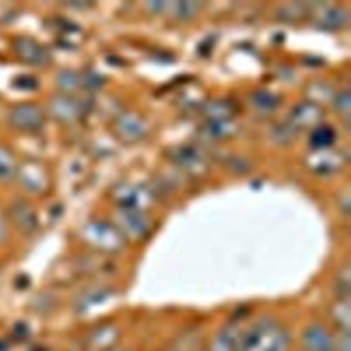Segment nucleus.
Segmentation results:
<instances>
[{
  "instance_id": "obj_1",
  "label": "nucleus",
  "mask_w": 351,
  "mask_h": 351,
  "mask_svg": "<svg viewBox=\"0 0 351 351\" xmlns=\"http://www.w3.org/2000/svg\"><path fill=\"white\" fill-rule=\"evenodd\" d=\"M288 332L273 318H261L241 333L237 351H287Z\"/></svg>"
},
{
  "instance_id": "obj_2",
  "label": "nucleus",
  "mask_w": 351,
  "mask_h": 351,
  "mask_svg": "<svg viewBox=\"0 0 351 351\" xmlns=\"http://www.w3.org/2000/svg\"><path fill=\"white\" fill-rule=\"evenodd\" d=\"M84 240L99 252L114 254L125 247V237L115 225L104 221H90L82 228Z\"/></svg>"
},
{
  "instance_id": "obj_3",
  "label": "nucleus",
  "mask_w": 351,
  "mask_h": 351,
  "mask_svg": "<svg viewBox=\"0 0 351 351\" xmlns=\"http://www.w3.org/2000/svg\"><path fill=\"white\" fill-rule=\"evenodd\" d=\"M111 195L119 208L145 211L154 202V193L147 186L133 182H121L112 189Z\"/></svg>"
},
{
  "instance_id": "obj_4",
  "label": "nucleus",
  "mask_w": 351,
  "mask_h": 351,
  "mask_svg": "<svg viewBox=\"0 0 351 351\" xmlns=\"http://www.w3.org/2000/svg\"><path fill=\"white\" fill-rule=\"evenodd\" d=\"M115 226L126 239L140 240L144 239L151 229V219L145 211L119 208L115 213Z\"/></svg>"
},
{
  "instance_id": "obj_5",
  "label": "nucleus",
  "mask_w": 351,
  "mask_h": 351,
  "mask_svg": "<svg viewBox=\"0 0 351 351\" xmlns=\"http://www.w3.org/2000/svg\"><path fill=\"white\" fill-rule=\"evenodd\" d=\"M170 156L176 166L191 176H203L208 170L206 155L193 145H178Z\"/></svg>"
},
{
  "instance_id": "obj_6",
  "label": "nucleus",
  "mask_w": 351,
  "mask_h": 351,
  "mask_svg": "<svg viewBox=\"0 0 351 351\" xmlns=\"http://www.w3.org/2000/svg\"><path fill=\"white\" fill-rule=\"evenodd\" d=\"M8 122L19 130L34 132L44 125V112L32 103L16 104L8 112Z\"/></svg>"
},
{
  "instance_id": "obj_7",
  "label": "nucleus",
  "mask_w": 351,
  "mask_h": 351,
  "mask_svg": "<svg viewBox=\"0 0 351 351\" xmlns=\"http://www.w3.org/2000/svg\"><path fill=\"white\" fill-rule=\"evenodd\" d=\"M114 130L119 140L125 143H137L148 133V125L137 112L126 111L115 121Z\"/></svg>"
},
{
  "instance_id": "obj_8",
  "label": "nucleus",
  "mask_w": 351,
  "mask_h": 351,
  "mask_svg": "<svg viewBox=\"0 0 351 351\" xmlns=\"http://www.w3.org/2000/svg\"><path fill=\"white\" fill-rule=\"evenodd\" d=\"M14 48L16 56L32 66H45L51 59L49 52L32 37H16L14 41Z\"/></svg>"
},
{
  "instance_id": "obj_9",
  "label": "nucleus",
  "mask_w": 351,
  "mask_h": 351,
  "mask_svg": "<svg viewBox=\"0 0 351 351\" xmlns=\"http://www.w3.org/2000/svg\"><path fill=\"white\" fill-rule=\"evenodd\" d=\"M307 166L319 174H328L339 170L346 159L344 155L337 151L329 148H321V149H314L310 152V155L306 158Z\"/></svg>"
},
{
  "instance_id": "obj_10",
  "label": "nucleus",
  "mask_w": 351,
  "mask_h": 351,
  "mask_svg": "<svg viewBox=\"0 0 351 351\" xmlns=\"http://www.w3.org/2000/svg\"><path fill=\"white\" fill-rule=\"evenodd\" d=\"M311 12L315 14V22L322 29H341L350 22V12L343 5L321 3L315 10L311 8Z\"/></svg>"
},
{
  "instance_id": "obj_11",
  "label": "nucleus",
  "mask_w": 351,
  "mask_h": 351,
  "mask_svg": "<svg viewBox=\"0 0 351 351\" xmlns=\"http://www.w3.org/2000/svg\"><path fill=\"white\" fill-rule=\"evenodd\" d=\"M48 111L56 121L63 123H71L80 119L82 114V107L75 99L67 95H56L49 99Z\"/></svg>"
},
{
  "instance_id": "obj_12",
  "label": "nucleus",
  "mask_w": 351,
  "mask_h": 351,
  "mask_svg": "<svg viewBox=\"0 0 351 351\" xmlns=\"http://www.w3.org/2000/svg\"><path fill=\"white\" fill-rule=\"evenodd\" d=\"M324 112L315 101H302L291 112V126L295 129H314L321 123Z\"/></svg>"
},
{
  "instance_id": "obj_13",
  "label": "nucleus",
  "mask_w": 351,
  "mask_h": 351,
  "mask_svg": "<svg viewBox=\"0 0 351 351\" xmlns=\"http://www.w3.org/2000/svg\"><path fill=\"white\" fill-rule=\"evenodd\" d=\"M203 3L192 1V0H182V1H154L149 4V8L155 12L166 11L176 19L188 21L199 14L202 10Z\"/></svg>"
},
{
  "instance_id": "obj_14",
  "label": "nucleus",
  "mask_w": 351,
  "mask_h": 351,
  "mask_svg": "<svg viewBox=\"0 0 351 351\" xmlns=\"http://www.w3.org/2000/svg\"><path fill=\"white\" fill-rule=\"evenodd\" d=\"M16 176L19 177L21 184L32 192H41L48 185V174L37 162H27L22 165L16 170Z\"/></svg>"
},
{
  "instance_id": "obj_15",
  "label": "nucleus",
  "mask_w": 351,
  "mask_h": 351,
  "mask_svg": "<svg viewBox=\"0 0 351 351\" xmlns=\"http://www.w3.org/2000/svg\"><path fill=\"white\" fill-rule=\"evenodd\" d=\"M302 344L306 351H335L336 348L335 339L321 325L308 326L303 332Z\"/></svg>"
},
{
  "instance_id": "obj_16",
  "label": "nucleus",
  "mask_w": 351,
  "mask_h": 351,
  "mask_svg": "<svg viewBox=\"0 0 351 351\" xmlns=\"http://www.w3.org/2000/svg\"><path fill=\"white\" fill-rule=\"evenodd\" d=\"M243 330L234 322L222 328L214 340L210 343L207 351H237Z\"/></svg>"
},
{
  "instance_id": "obj_17",
  "label": "nucleus",
  "mask_w": 351,
  "mask_h": 351,
  "mask_svg": "<svg viewBox=\"0 0 351 351\" xmlns=\"http://www.w3.org/2000/svg\"><path fill=\"white\" fill-rule=\"evenodd\" d=\"M11 218L14 221V223L23 232H33L37 226V217L36 213L33 210V207L30 206V203H27L26 200H15L11 206Z\"/></svg>"
},
{
  "instance_id": "obj_18",
  "label": "nucleus",
  "mask_w": 351,
  "mask_h": 351,
  "mask_svg": "<svg viewBox=\"0 0 351 351\" xmlns=\"http://www.w3.org/2000/svg\"><path fill=\"white\" fill-rule=\"evenodd\" d=\"M119 330L112 325H101L93 329L86 337V344L95 351H106L117 343Z\"/></svg>"
},
{
  "instance_id": "obj_19",
  "label": "nucleus",
  "mask_w": 351,
  "mask_h": 351,
  "mask_svg": "<svg viewBox=\"0 0 351 351\" xmlns=\"http://www.w3.org/2000/svg\"><path fill=\"white\" fill-rule=\"evenodd\" d=\"M237 128L239 125L233 118L213 119V121H207L203 125L202 133L211 140H222L233 136L237 132Z\"/></svg>"
},
{
  "instance_id": "obj_20",
  "label": "nucleus",
  "mask_w": 351,
  "mask_h": 351,
  "mask_svg": "<svg viewBox=\"0 0 351 351\" xmlns=\"http://www.w3.org/2000/svg\"><path fill=\"white\" fill-rule=\"evenodd\" d=\"M112 291L104 287H96L86 289L84 293L80 295L77 303H75V310L80 313H86L88 310L93 308L96 304H103L107 299H110Z\"/></svg>"
},
{
  "instance_id": "obj_21",
  "label": "nucleus",
  "mask_w": 351,
  "mask_h": 351,
  "mask_svg": "<svg viewBox=\"0 0 351 351\" xmlns=\"http://www.w3.org/2000/svg\"><path fill=\"white\" fill-rule=\"evenodd\" d=\"M311 12V4L303 1H291L281 4L276 11V18L285 22H298Z\"/></svg>"
},
{
  "instance_id": "obj_22",
  "label": "nucleus",
  "mask_w": 351,
  "mask_h": 351,
  "mask_svg": "<svg viewBox=\"0 0 351 351\" xmlns=\"http://www.w3.org/2000/svg\"><path fill=\"white\" fill-rule=\"evenodd\" d=\"M202 112L206 115L207 121L228 119V118H233L236 112V107L229 100L214 99V100L206 101V104L202 107Z\"/></svg>"
},
{
  "instance_id": "obj_23",
  "label": "nucleus",
  "mask_w": 351,
  "mask_h": 351,
  "mask_svg": "<svg viewBox=\"0 0 351 351\" xmlns=\"http://www.w3.org/2000/svg\"><path fill=\"white\" fill-rule=\"evenodd\" d=\"M335 137H336V133L330 126L319 123L313 129L310 134V143L314 147V149L329 148L335 141Z\"/></svg>"
},
{
  "instance_id": "obj_24",
  "label": "nucleus",
  "mask_w": 351,
  "mask_h": 351,
  "mask_svg": "<svg viewBox=\"0 0 351 351\" xmlns=\"http://www.w3.org/2000/svg\"><path fill=\"white\" fill-rule=\"evenodd\" d=\"M251 103L261 111H273L280 104V97L269 90H255L251 95Z\"/></svg>"
},
{
  "instance_id": "obj_25",
  "label": "nucleus",
  "mask_w": 351,
  "mask_h": 351,
  "mask_svg": "<svg viewBox=\"0 0 351 351\" xmlns=\"http://www.w3.org/2000/svg\"><path fill=\"white\" fill-rule=\"evenodd\" d=\"M16 160L14 154L0 144V180H10L16 176Z\"/></svg>"
},
{
  "instance_id": "obj_26",
  "label": "nucleus",
  "mask_w": 351,
  "mask_h": 351,
  "mask_svg": "<svg viewBox=\"0 0 351 351\" xmlns=\"http://www.w3.org/2000/svg\"><path fill=\"white\" fill-rule=\"evenodd\" d=\"M333 319L343 328V330H348L350 328V302L348 299H340L333 304L332 308Z\"/></svg>"
},
{
  "instance_id": "obj_27",
  "label": "nucleus",
  "mask_w": 351,
  "mask_h": 351,
  "mask_svg": "<svg viewBox=\"0 0 351 351\" xmlns=\"http://www.w3.org/2000/svg\"><path fill=\"white\" fill-rule=\"evenodd\" d=\"M350 266L344 265L336 277V292L340 299H348L350 296Z\"/></svg>"
},
{
  "instance_id": "obj_28",
  "label": "nucleus",
  "mask_w": 351,
  "mask_h": 351,
  "mask_svg": "<svg viewBox=\"0 0 351 351\" xmlns=\"http://www.w3.org/2000/svg\"><path fill=\"white\" fill-rule=\"evenodd\" d=\"M199 332L196 330H191L188 333H185L184 336H181L177 343L174 344L173 351H192L193 346L199 343Z\"/></svg>"
},
{
  "instance_id": "obj_29",
  "label": "nucleus",
  "mask_w": 351,
  "mask_h": 351,
  "mask_svg": "<svg viewBox=\"0 0 351 351\" xmlns=\"http://www.w3.org/2000/svg\"><path fill=\"white\" fill-rule=\"evenodd\" d=\"M78 75L71 71V70H63L62 73H59L58 75V85L66 90V92H70V90H74L75 86L78 85Z\"/></svg>"
},
{
  "instance_id": "obj_30",
  "label": "nucleus",
  "mask_w": 351,
  "mask_h": 351,
  "mask_svg": "<svg viewBox=\"0 0 351 351\" xmlns=\"http://www.w3.org/2000/svg\"><path fill=\"white\" fill-rule=\"evenodd\" d=\"M335 107H336L337 112L346 121H348V118H350V92H348V89H343L339 95H336Z\"/></svg>"
},
{
  "instance_id": "obj_31",
  "label": "nucleus",
  "mask_w": 351,
  "mask_h": 351,
  "mask_svg": "<svg viewBox=\"0 0 351 351\" xmlns=\"http://www.w3.org/2000/svg\"><path fill=\"white\" fill-rule=\"evenodd\" d=\"M273 137H274V140H277L281 144L291 143L295 137V128H292L291 125H280V126L274 128Z\"/></svg>"
},
{
  "instance_id": "obj_32",
  "label": "nucleus",
  "mask_w": 351,
  "mask_h": 351,
  "mask_svg": "<svg viewBox=\"0 0 351 351\" xmlns=\"http://www.w3.org/2000/svg\"><path fill=\"white\" fill-rule=\"evenodd\" d=\"M84 84L89 88V89H96L99 88L101 84H103V78L92 71L86 73L85 77H84Z\"/></svg>"
},
{
  "instance_id": "obj_33",
  "label": "nucleus",
  "mask_w": 351,
  "mask_h": 351,
  "mask_svg": "<svg viewBox=\"0 0 351 351\" xmlns=\"http://www.w3.org/2000/svg\"><path fill=\"white\" fill-rule=\"evenodd\" d=\"M339 351H350V333L348 330H344V335L339 343Z\"/></svg>"
},
{
  "instance_id": "obj_34",
  "label": "nucleus",
  "mask_w": 351,
  "mask_h": 351,
  "mask_svg": "<svg viewBox=\"0 0 351 351\" xmlns=\"http://www.w3.org/2000/svg\"><path fill=\"white\" fill-rule=\"evenodd\" d=\"M5 236H7V223L0 213V241H3L5 239Z\"/></svg>"
},
{
  "instance_id": "obj_35",
  "label": "nucleus",
  "mask_w": 351,
  "mask_h": 351,
  "mask_svg": "<svg viewBox=\"0 0 351 351\" xmlns=\"http://www.w3.org/2000/svg\"><path fill=\"white\" fill-rule=\"evenodd\" d=\"M106 351H126V350H122V348H114V347H111V348H108V350H106Z\"/></svg>"
}]
</instances>
